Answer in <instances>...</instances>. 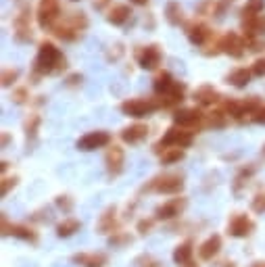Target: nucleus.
<instances>
[{
	"mask_svg": "<svg viewBox=\"0 0 265 267\" xmlns=\"http://www.w3.org/2000/svg\"><path fill=\"white\" fill-rule=\"evenodd\" d=\"M67 67V59L61 52V48H57L52 42H40L38 48V57L33 61V80H38L42 75H54L65 71Z\"/></svg>",
	"mask_w": 265,
	"mask_h": 267,
	"instance_id": "obj_1",
	"label": "nucleus"
},
{
	"mask_svg": "<svg viewBox=\"0 0 265 267\" xmlns=\"http://www.w3.org/2000/svg\"><path fill=\"white\" fill-rule=\"evenodd\" d=\"M88 27V17L86 13H71L69 17H65L52 27V33L61 40H67V42H73L82 36V32Z\"/></svg>",
	"mask_w": 265,
	"mask_h": 267,
	"instance_id": "obj_2",
	"label": "nucleus"
},
{
	"mask_svg": "<svg viewBox=\"0 0 265 267\" xmlns=\"http://www.w3.org/2000/svg\"><path fill=\"white\" fill-rule=\"evenodd\" d=\"M194 142V132L192 130H186V128H180V125H171L169 130L163 134V138L157 142L155 150L161 154L167 149H188Z\"/></svg>",
	"mask_w": 265,
	"mask_h": 267,
	"instance_id": "obj_3",
	"label": "nucleus"
},
{
	"mask_svg": "<svg viewBox=\"0 0 265 267\" xmlns=\"http://www.w3.org/2000/svg\"><path fill=\"white\" fill-rule=\"evenodd\" d=\"M182 190H184L182 173H161L142 188V192H157V194H180Z\"/></svg>",
	"mask_w": 265,
	"mask_h": 267,
	"instance_id": "obj_4",
	"label": "nucleus"
},
{
	"mask_svg": "<svg viewBox=\"0 0 265 267\" xmlns=\"http://www.w3.org/2000/svg\"><path fill=\"white\" fill-rule=\"evenodd\" d=\"M119 109L123 115L142 119V117H149L150 113H155L157 109H161V104H159V100H155V98H130V100L121 102Z\"/></svg>",
	"mask_w": 265,
	"mask_h": 267,
	"instance_id": "obj_5",
	"label": "nucleus"
},
{
	"mask_svg": "<svg viewBox=\"0 0 265 267\" xmlns=\"http://www.w3.org/2000/svg\"><path fill=\"white\" fill-rule=\"evenodd\" d=\"M215 48H217V52H224V54H230V57H234V59H240L247 50V40L236 32H228L215 40Z\"/></svg>",
	"mask_w": 265,
	"mask_h": 267,
	"instance_id": "obj_6",
	"label": "nucleus"
},
{
	"mask_svg": "<svg viewBox=\"0 0 265 267\" xmlns=\"http://www.w3.org/2000/svg\"><path fill=\"white\" fill-rule=\"evenodd\" d=\"M59 15H61L59 0H40L36 19H38V25L42 30H52L59 21Z\"/></svg>",
	"mask_w": 265,
	"mask_h": 267,
	"instance_id": "obj_7",
	"label": "nucleus"
},
{
	"mask_svg": "<svg viewBox=\"0 0 265 267\" xmlns=\"http://www.w3.org/2000/svg\"><path fill=\"white\" fill-rule=\"evenodd\" d=\"M163 52L159 44H149V46H140L136 50V61L144 71H155V69L161 65Z\"/></svg>",
	"mask_w": 265,
	"mask_h": 267,
	"instance_id": "obj_8",
	"label": "nucleus"
},
{
	"mask_svg": "<svg viewBox=\"0 0 265 267\" xmlns=\"http://www.w3.org/2000/svg\"><path fill=\"white\" fill-rule=\"evenodd\" d=\"M2 236H13V238H19V240L30 242V244L38 242L36 230L30 228V226H23V223H9L6 213H2Z\"/></svg>",
	"mask_w": 265,
	"mask_h": 267,
	"instance_id": "obj_9",
	"label": "nucleus"
},
{
	"mask_svg": "<svg viewBox=\"0 0 265 267\" xmlns=\"http://www.w3.org/2000/svg\"><path fill=\"white\" fill-rule=\"evenodd\" d=\"M205 115L200 109L192 107V109H178L173 113V123L180 125V128H186V130H194V128H200L205 125Z\"/></svg>",
	"mask_w": 265,
	"mask_h": 267,
	"instance_id": "obj_10",
	"label": "nucleus"
},
{
	"mask_svg": "<svg viewBox=\"0 0 265 267\" xmlns=\"http://www.w3.org/2000/svg\"><path fill=\"white\" fill-rule=\"evenodd\" d=\"M188 205V200L184 199V196H178V199H171V200H167L163 202V205H159L155 209V219L159 221H171V219H176V217H180L184 213V209Z\"/></svg>",
	"mask_w": 265,
	"mask_h": 267,
	"instance_id": "obj_11",
	"label": "nucleus"
},
{
	"mask_svg": "<svg viewBox=\"0 0 265 267\" xmlns=\"http://www.w3.org/2000/svg\"><path fill=\"white\" fill-rule=\"evenodd\" d=\"M30 21H32V9L30 6H23L15 19H13V27H15V32H13V36H15L17 42H30L32 40V27H30Z\"/></svg>",
	"mask_w": 265,
	"mask_h": 267,
	"instance_id": "obj_12",
	"label": "nucleus"
},
{
	"mask_svg": "<svg viewBox=\"0 0 265 267\" xmlns=\"http://www.w3.org/2000/svg\"><path fill=\"white\" fill-rule=\"evenodd\" d=\"M255 221L248 219L247 213H234L228 221V234L232 238H247L253 234Z\"/></svg>",
	"mask_w": 265,
	"mask_h": 267,
	"instance_id": "obj_13",
	"label": "nucleus"
},
{
	"mask_svg": "<svg viewBox=\"0 0 265 267\" xmlns=\"http://www.w3.org/2000/svg\"><path fill=\"white\" fill-rule=\"evenodd\" d=\"M111 144V134L109 132H104V130H96V132H88L86 136H82L78 140V149L80 150H96V149H104V146H109Z\"/></svg>",
	"mask_w": 265,
	"mask_h": 267,
	"instance_id": "obj_14",
	"label": "nucleus"
},
{
	"mask_svg": "<svg viewBox=\"0 0 265 267\" xmlns=\"http://www.w3.org/2000/svg\"><path fill=\"white\" fill-rule=\"evenodd\" d=\"M184 32H186V38L190 40L192 46H205L209 40H211V30L200 23V21H188V23L184 25Z\"/></svg>",
	"mask_w": 265,
	"mask_h": 267,
	"instance_id": "obj_15",
	"label": "nucleus"
},
{
	"mask_svg": "<svg viewBox=\"0 0 265 267\" xmlns=\"http://www.w3.org/2000/svg\"><path fill=\"white\" fill-rule=\"evenodd\" d=\"M104 165H107V171L111 178H115V175H119L123 171V165H125V150L121 146L113 144L111 149L104 154Z\"/></svg>",
	"mask_w": 265,
	"mask_h": 267,
	"instance_id": "obj_16",
	"label": "nucleus"
},
{
	"mask_svg": "<svg viewBox=\"0 0 265 267\" xmlns=\"http://www.w3.org/2000/svg\"><path fill=\"white\" fill-rule=\"evenodd\" d=\"M117 226H119V221H117V207H107L100 213L99 221H96V232L104 236H113L117 232Z\"/></svg>",
	"mask_w": 265,
	"mask_h": 267,
	"instance_id": "obj_17",
	"label": "nucleus"
},
{
	"mask_svg": "<svg viewBox=\"0 0 265 267\" xmlns=\"http://www.w3.org/2000/svg\"><path fill=\"white\" fill-rule=\"evenodd\" d=\"M194 244L192 240H186L182 244H178L173 249V263L178 267H199V263L194 261Z\"/></svg>",
	"mask_w": 265,
	"mask_h": 267,
	"instance_id": "obj_18",
	"label": "nucleus"
},
{
	"mask_svg": "<svg viewBox=\"0 0 265 267\" xmlns=\"http://www.w3.org/2000/svg\"><path fill=\"white\" fill-rule=\"evenodd\" d=\"M194 100H197L200 107H213V104H221L224 96H221L213 86L205 83V86H200V88L194 90Z\"/></svg>",
	"mask_w": 265,
	"mask_h": 267,
	"instance_id": "obj_19",
	"label": "nucleus"
},
{
	"mask_svg": "<svg viewBox=\"0 0 265 267\" xmlns=\"http://www.w3.org/2000/svg\"><path fill=\"white\" fill-rule=\"evenodd\" d=\"M71 261L80 267H107L109 257L104 252H78L71 257Z\"/></svg>",
	"mask_w": 265,
	"mask_h": 267,
	"instance_id": "obj_20",
	"label": "nucleus"
},
{
	"mask_svg": "<svg viewBox=\"0 0 265 267\" xmlns=\"http://www.w3.org/2000/svg\"><path fill=\"white\" fill-rule=\"evenodd\" d=\"M146 136H149V125H144V123H132L128 128H123L121 132V140L130 146L140 144L142 140H146Z\"/></svg>",
	"mask_w": 265,
	"mask_h": 267,
	"instance_id": "obj_21",
	"label": "nucleus"
},
{
	"mask_svg": "<svg viewBox=\"0 0 265 267\" xmlns=\"http://www.w3.org/2000/svg\"><path fill=\"white\" fill-rule=\"evenodd\" d=\"M219 252H221V236L219 234L209 236L207 240L199 247V257L203 259V261H213Z\"/></svg>",
	"mask_w": 265,
	"mask_h": 267,
	"instance_id": "obj_22",
	"label": "nucleus"
},
{
	"mask_svg": "<svg viewBox=\"0 0 265 267\" xmlns=\"http://www.w3.org/2000/svg\"><path fill=\"white\" fill-rule=\"evenodd\" d=\"M184 96H186V86H184V83H180V82H176L169 92L159 96L157 100H159V104H161L163 109H169V107H178V104L184 100Z\"/></svg>",
	"mask_w": 265,
	"mask_h": 267,
	"instance_id": "obj_23",
	"label": "nucleus"
},
{
	"mask_svg": "<svg viewBox=\"0 0 265 267\" xmlns=\"http://www.w3.org/2000/svg\"><path fill=\"white\" fill-rule=\"evenodd\" d=\"M250 77H253V71H250V69H247V67H236V69H232V71L226 75V82L230 83V86L242 90V88L248 86Z\"/></svg>",
	"mask_w": 265,
	"mask_h": 267,
	"instance_id": "obj_24",
	"label": "nucleus"
},
{
	"mask_svg": "<svg viewBox=\"0 0 265 267\" xmlns=\"http://www.w3.org/2000/svg\"><path fill=\"white\" fill-rule=\"evenodd\" d=\"M107 19H109V23H113V25H125L132 19V9L128 4H115L113 9L109 11Z\"/></svg>",
	"mask_w": 265,
	"mask_h": 267,
	"instance_id": "obj_25",
	"label": "nucleus"
},
{
	"mask_svg": "<svg viewBox=\"0 0 265 267\" xmlns=\"http://www.w3.org/2000/svg\"><path fill=\"white\" fill-rule=\"evenodd\" d=\"M173 83H176V80H173V75L169 71H161L157 77H155V83H152V88H155V94L157 96H163L167 94L169 90L173 88Z\"/></svg>",
	"mask_w": 265,
	"mask_h": 267,
	"instance_id": "obj_26",
	"label": "nucleus"
},
{
	"mask_svg": "<svg viewBox=\"0 0 265 267\" xmlns=\"http://www.w3.org/2000/svg\"><path fill=\"white\" fill-rule=\"evenodd\" d=\"M165 19L169 25H180L184 21V11L182 6H180V2H176V0H169L165 6Z\"/></svg>",
	"mask_w": 265,
	"mask_h": 267,
	"instance_id": "obj_27",
	"label": "nucleus"
},
{
	"mask_svg": "<svg viewBox=\"0 0 265 267\" xmlns=\"http://www.w3.org/2000/svg\"><path fill=\"white\" fill-rule=\"evenodd\" d=\"M82 223L78 219H73V217H67V219H63L61 223H57V236L59 238H69L73 236L75 232H80Z\"/></svg>",
	"mask_w": 265,
	"mask_h": 267,
	"instance_id": "obj_28",
	"label": "nucleus"
},
{
	"mask_svg": "<svg viewBox=\"0 0 265 267\" xmlns=\"http://www.w3.org/2000/svg\"><path fill=\"white\" fill-rule=\"evenodd\" d=\"M161 165H173V163H180L184 157H186V150L184 149H167L161 154Z\"/></svg>",
	"mask_w": 265,
	"mask_h": 267,
	"instance_id": "obj_29",
	"label": "nucleus"
},
{
	"mask_svg": "<svg viewBox=\"0 0 265 267\" xmlns=\"http://www.w3.org/2000/svg\"><path fill=\"white\" fill-rule=\"evenodd\" d=\"M226 121H228V115L221 109H215L205 115V125H209V128H224Z\"/></svg>",
	"mask_w": 265,
	"mask_h": 267,
	"instance_id": "obj_30",
	"label": "nucleus"
},
{
	"mask_svg": "<svg viewBox=\"0 0 265 267\" xmlns=\"http://www.w3.org/2000/svg\"><path fill=\"white\" fill-rule=\"evenodd\" d=\"M253 173H255V167H253V165H248V167H242V169L238 171V175H236V180H234V190L238 192L240 188L247 184V180H248Z\"/></svg>",
	"mask_w": 265,
	"mask_h": 267,
	"instance_id": "obj_31",
	"label": "nucleus"
},
{
	"mask_svg": "<svg viewBox=\"0 0 265 267\" xmlns=\"http://www.w3.org/2000/svg\"><path fill=\"white\" fill-rule=\"evenodd\" d=\"M40 121H42V119H40V115H36V113L25 119V136H27V138H36L38 128H40Z\"/></svg>",
	"mask_w": 265,
	"mask_h": 267,
	"instance_id": "obj_32",
	"label": "nucleus"
},
{
	"mask_svg": "<svg viewBox=\"0 0 265 267\" xmlns=\"http://www.w3.org/2000/svg\"><path fill=\"white\" fill-rule=\"evenodd\" d=\"M132 240H134V238H132L128 232H115V234L109 238V244L111 247H125V244H132Z\"/></svg>",
	"mask_w": 265,
	"mask_h": 267,
	"instance_id": "obj_33",
	"label": "nucleus"
},
{
	"mask_svg": "<svg viewBox=\"0 0 265 267\" xmlns=\"http://www.w3.org/2000/svg\"><path fill=\"white\" fill-rule=\"evenodd\" d=\"M54 202H57V207L63 211V213H71V211H73V205H75L73 199H71L69 194H59L57 199H54Z\"/></svg>",
	"mask_w": 265,
	"mask_h": 267,
	"instance_id": "obj_34",
	"label": "nucleus"
},
{
	"mask_svg": "<svg viewBox=\"0 0 265 267\" xmlns=\"http://www.w3.org/2000/svg\"><path fill=\"white\" fill-rule=\"evenodd\" d=\"M250 209H253V213H257V215L265 213V192H257L255 194V199L250 200Z\"/></svg>",
	"mask_w": 265,
	"mask_h": 267,
	"instance_id": "obj_35",
	"label": "nucleus"
},
{
	"mask_svg": "<svg viewBox=\"0 0 265 267\" xmlns=\"http://www.w3.org/2000/svg\"><path fill=\"white\" fill-rule=\"evenodd\" d=\"M136 265L138 267H163V263L159 261L157 257H152V255H140L136 259Z\"/></svg>",
	"mask_w": 265,
	"mask_h": 267,
	"instance_id": "obj_36",
	"label": "nucleus"
},
{
	"mask_svg": "<svg viewBox=\"0 0 265 267\" xmlns=\"http://www.w3.org/2000/svg\"><path fill=\"white\" fill-rule=\"evenodd\" d=\"M17 80H19V69L9 67V69H4V71H2V86L4 88H9L11 83H15Z\"/></svg>",
	"mask_w": 265,
	"mask_h": 267,
	"instance_id": "obj_37",
	"label": "nucleus"
},
{
	"mask_svg": "<svg viewBox=\"0 0 265 267\" xmlns=\"http://www.w3.org/2000/svg\"><path fill=\"white\" fill-rule=\"evenodd\" d=\"M17 184H19V178H17V175H13V178H2V184H0V194L6 196Z\"/></svg>",
	"mask_w": 265,
	"mask_h": 267,
	"instance_id": "obj_38",
	"label": "nucleus"
},
{
	"mask_svg": "<svg viewBox=\"0 0 265 267\" xmlns=\"http://www.w3.org/2000/svg\"><path fill=\"white\" fill-rule=\"evenodd\" d=\"M263 9H265V0H247L245 4V11L255 13V15H261Z\"/></svg>",
	"mask_w": 265,
	"mask_h": 267,
	"instance_id": "obj_39",
	"label": "nucleus"
},
{
	"mask_svg": "<svg viewBox=\"0 0 265 267\" xmlns=\"http://www.w3.org/2000/svg\"><path fill=\"white\" fill-rule=\"evenodd\" d=\"M27 98H30V92H27V88H15L13 90V102H17V104H23L27 102Z\"/></svg>",
	"mask_w": 265,
	"mask_h": 267,
	"instance_id": "obj_40",
	"label": "nucleus"
},
{
	"mask_svg": "<svg viewBox=\"0 0 265 267\" xmlns=\"http://www.w3.org/2000/svg\"><path fill=\"white\" fill-rule=\"evenodd\" d=\"M250 71H253V75H257V77H265V57L257 59L253 63V67H250Z\"/></svg>",
	"mask_w": 265,
	"mask_h": 267,
	"instance_id": "obj_41",
	"label": "nucleus"
},
{
	"mask_svg": "<svg viewBox=\"0 0 265 267\" xmlns=\"http://www.w3.org/2000/svg\"><path fill=\"white\" fill-rule=\"evenodd\" d=\"M152 226H155V219H140L138 221V226H136V230H138V234H149V232L152 230Z\"/></svg>",
	"mask_w": 265,
	"mask_h": 267,
	"instance_id": "obj_42",
	"label": "nucleus"
},
{
	"mask_svg": "<svg viewBox=\"0 0 265 267\" xmlns=\"http://www.w3.org/2000/svg\"><path fill=\"white\" fill-rule=\"evenodd\" d=\"M253 123L265 125V104H261V107L255 111V115H253Z\"/></svg>",
	"mask_w": 265,
	"mask_h": 267,
	"instance_id": "obj_43",
	"label": "nucleus"
},
{
	"mask_svg": "<svg viewBox=\"0 0 265 267\" xmlns=\"http://www.w3.org/2000/svg\"><path fill=\"white\" fill-rule=\"evenodd\" d=\"M82 80H83V75L82 73H73V75H69L67 77V86H80V83H82Z\"/></svg>",
	"mask_w": 265,
	"mask_h": 267,
	"instance_id": "obj_44",
	"label": "nucleus"
},
{
	"mask_svg": "<svg viewBox=\"0 0 265 267\" xmlns=\"http://www.w3.org/2000/svg\"><path fill=\"white\" fill-rule=\"evenodd\" d=\"M104 4H109V0H94V9H104Z\"/></svg>",
	"mask_w": 265,
	"mask_h": 267,
	"instance_id": "obj_45",
	"label": "nucleus"
},
{
	"mask_svg": "<svg viewBox=\"0 0 265 267\" xmlns=\"http://www.w3.org/2000/svg\"><path fill=\"white\" fill-rule=\"evenodd\" d=\"M132 4H136V6H146L149 4V0H130Z\"/></svg>",
	"mask_w": 265,
	"mask_h": 267,
	"instance_id": "obj_46",
	"label": "nucleus"
},
{
	"mask_svg": "<svg viewBox=\"0 0 265 267\" xmlns=\"http://www.w3.org/2000/svg\"><path fill=\"white\" fill-rule=\"evenodd\" d=\"M219 267H236V263H234V261H230V259H228V261H224Z\"/></svg>",
	"mask_w": 265,
	"mask_h": 267,
	"instance_id": "obj_47",
	"label": "nucleus"
},
{
	"mask_svg": "<svg viewBox=\"0 0 265 267\" xmlns=\"http://www.w3.org/2000/svg\"><path fill=\"white\" fill-rule=\"evenodd\" d=\"M248 267H265V261H253Z\"/></svg>",
	"mask_w": 265,
	"mask_h": 267,
	"instance_id": "obj_48",
	"label": "nucleus"
},
{
	"mask_svg": "<svg viewBox=\"0 0 265 267\" xmlns=\"http://www.w3.org/2000/svg\"><path fill=\"white\" fill-rule=\"evenodd\" d=\"M9 140H11V138H9V134L4 132V134H2V146H6V144H9Z\"/></svg>",
	"mask_w": 265,
	"mask_h": 267,
	"instance_id": "obj_49",
	"label": "nucleus"
},
{
	"mask_svg": "<svg viewBox=\"0 0 265 267\" xmlns=\"http://www.w3.org/2000/svg\"><path fill=\"white\" fill-rule=\"evenodd\" d=\"M0 169H2V173L9 169V161H2V165H0Z\"/></svg>",
	"mask_w": 265,
	"mask_h": 267,
	"instance_id": "obj_50",
	"label": "nucleus"
},
{
	"mask_svg": "<svg viewBox=\"0 0 265 267\" xmlns=\"http://www.w3.org/2000/svg\"><path fill=\"white\" fill-rule=\"evenodd\" d=\"M73 2H78V0H73Z\"/></svg>",
	"mask_w": 265,
	"mask_h": 267,
	"instance_id": "obj_51",
	"label": "nucleus"
}]
</instances>
